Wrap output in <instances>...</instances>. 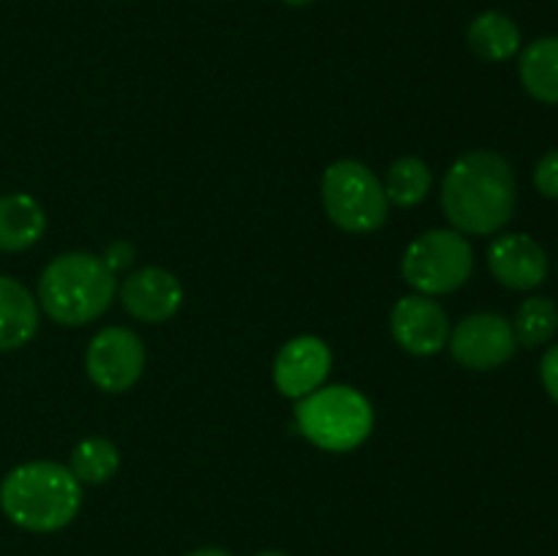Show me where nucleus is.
I'll return each mask as SVG.
<instances>
[{"mask_svg":"<svg viewBox=\"0 0 558 556\" xmlns=\"http://www.w3.org/2000/svg\"><path fill=\"white\" fill-rule=\"evenodd\" d=\"M82 507V483L69 467L54 461H27L11 469L0 483V510L27 532H58Z\"/></svg>","mask_w":558,"mask_h":556,"instance_id":"2","label":"nucleus"},{"mask_svg":"<svg viewBox=\"0 0 558 556\" xmlns=\"http://www.w3.org/2000/svg\"><path fill=\"white\" fill-rule=\"evenodd\" d=\"M534 185L548 200H558V150L545 153L534 167Z\"/></svg>","mask_w":558,"mask_h":556,"instance_id":"20","label":"nucleus"},{"mask_svg":"<svg viewBox=\"0 0 558 556\" xmlns=\"http://www.w3.org/2000/svg\"><path fill=\"white\" fill-rule=\"evenodd\" d=\"M47 229L44 207L31 194L0 196V251H27Z\"/></svg>","mask_w":558,"mask_h":556,"instance_id":"14","label":"nucleus"},{"mask_svg":"<svg viewBox=\"0 0 558 556\" xmlns=\"http://www.w3.org/2000/svg\"><path fill=\"white\" fill-rule=\"evenodd\" d=\"M118 278L90 251H69L44 267L38 278V303L44 314L65 327L98 319L112 305Z\"/></svg>","mask_w":558,"mask_h":556,"instance_id":"3","label":"nucleus"},{"mask_svg":"<svg viewBox=\"0 0 558 556\" xmlns=\"http://www.w3.org/2000/svg\"><path fill=\"white\" fill-rule=\"evenodd\" d=\"M469 49L488 63H501L521 49V27L501 11H485L469 25Z\"/></svg>","mask_w":558,"mask_h":556,"instance_id":"16","label":"nucleus"},{"mask_svg":"<svg viewBox=\"0 0 558 556\" xmlns=\"http://www.w3.org/2000/svg\"><path fill=\"white\" fill-rule=\"evenodd\" d=\"M85 368L104 392H125L145 368V343L129 327H104L85 352Z\"/></svg>","mask_w":558,"mask_h":556,"instance_id":"7","label":"nucleus"},{"mask_svg":"<svg viewBox=\"0 0 558 556\" xmlns=\"http://www.w3.org/2000/svg\"><path fill=\"white\" fill-rule=\"evenodd\" d=\"M518 183L510 161L494 150L458 158L441 183V207L461 234H494L515 213Z\"/></svg>","mask_w":558,"mask_h":556,"instance_id":"1","label":"nucleus"},{"mask_svg":"<svg viewBox=\"0 0 558 556\" xmlns=\"http://www.w3.org/2000/svg\"><path fill=\"white\" fill-rule=\"evenodd\" d=\"M430 183H434V174H430L428 164L417 156H403L387 172L385 194L387 202L398 207H412L428 196Z\"/></svg>","mask_w":558,"mask_h":556,"instance_id":"18","label":"nucleus"},{"mask_svg":"<svg viewBox=\"0 0 558 556\" xmlns=\"http://www.w3.org/2000/svg\"><path fill=\"white\" fill-rule=\"evenodd\" d=\"M452 358L469 371H494L515 354L518 341L512 325L501 314H469L450 330Z\"/></svg>","mask_w":558,"mask_h":556,"instance_id":"8","label":"nucleus"},{"mask_svg":"<svg viewBox=\"0 0 558 556\" xmlns=\"http://www.w3.org/2000/svg\"><path fill=\"white\" fill-rule=\"evenodd\" d=\"M256 556H289V554H281V551H262V554Z\"/></svg>","mask_w":558,"mask_h":556,"instance_id":"25","label":"nucleus"},{"mask_svg":"<svg viewBox=\"0 0 558 556\" xmlns=\"http://www.w3.org/2000/svg\"><path fill=\"white\" fill-rule=\"evenodd\" d=\"M185 556H232V554L223 548H199V551H191V554Z\"/></svg>","mask_w":558,"mask_h":556,"instance_id":"23","label":"nucleus"},{"mask_svg":"<svg viewBox=\"0 0 558 556\" xmlns=\"http://www.w3.org/2000/svg\"><path fill=\"white\" fill-rule=\"evenodd\" d=\"M474 270V251L456 229H434L409 243L401 259L403 281L417 294H447L461 289Z\"/></svg>","mask_w":558,"mask_h":556,"instance_id":"6","label":"nucleus"},{"mask_svg":"<svg viewBox=\"0 0 558 556\" xmlns=\"http://www.w3.org/2000/svg\"><path fill=\"white\" fill-rule=\"evenodd\" d=\"M518 71L529 96L543 104H558V36L529 44L518 60Z\"/></svg>","mask_w":558,"mask_h":556,"instance_id":"15","label":"nucleus"},{"mask_svg":"<svg viewBox=\"0 0 558 556\" xmlns=\"http://www.w3.org/2000/svg\"><path fill=\"white\" fill-rule=\"evenodd\" d=\"M120 303L134 319L158 325L178 314L183 305V287L163 267H142L123 281Z\"/></svg>","mask_w":558,"mask_h":556,"instance_id":"12","label":"nucleus"},{"mask_svg":"<svg viewBox=\"0 0 558 556\" xmlns=\"http://www.w3.org/2000/svg\"><path fill=\"white\" fill-rule=\"evenodd\" d=\"M332 352L322 338L298 336L278 352L276 365H272V382L278 392L287 398H305L325 385L330 374Z\"/></svg>","mask_w":558,"mask_h":556,"instance_id":"10","label":"nucleus"},{"mask_svg":"<svg viewBox=\"0 0 558 556\" xmlns=\"http://www.w3.org/2000/svg\"><path fill=\"white\" fill-rule=\"evenodd\" d=\"M390 330L398 347L417 358L441 352L450 341V319L428 294H407L392 305Z\"/></svg>","mask_w":558,"mask_h":556,"instance_id":"9","label":"nucleus"},{"mask_svg":"<svg viewBox=\"0 0 558 556\" xmlns=\"http://www.w3.org/2000/svg\"><path fill=\"white\" fill-rule=\"evenodd\" d=\"M294 420L311 445L327 452H349L368 439L374 428V409L354 387L330 385L300 398Z\"/></svg>","mask_w":558,"mask_h":556,"instance_id":"4","label":"nucleus"},{"mask_svg":"<svg viewBox=\"0 0 558 556\" xmlns=\"http://www.w3.org/2000/svg\"><path fill=\"white\" fill-rule=\"evenodd\" d=\"M515 341L521 347H543L558 330V305L550 298H529L518 305L515 319L510 322Z\"/></svg>","mask_w":558,"mask_h":556,"instance_id":"19","label":"nucleus"},{"mask_svg":"<svg viewBox=\"0 0 558 556\" xmlns=\"http://www.w3.org/2000/svg\"><path fill=\"white\" fill-rule=\"evenodd\" d=\"M134 256H136L134 243H129V240H114V243H109V249L104 251L101 259H104V265H107L109 270L118 276L120 270H125V267L134 262Z\"/></svg>","mask_w":558,"mask_h":556,"instance_id":"21","label":"nucleus"},{"mask_svg":"<svg viewBox=\"0 0 558 556\" xmlns=\"http://www.w3.org/2000/svg\"><path fill=\"white\" fill-rule=\"evenodd\" d=\"M283 3H287V5H292V9H303V5L314 3V0H283Z\"/></svg>","mask_w":558,"mask_h":556,"instance_id":"24","label":"nucleus"},{"mask_svg":"<svg viewBox=\"0 0 558 556\" xmlns=\"http://www.w3.org/2000/svg\"><path fill=\"white\" fill-rule=\"evenodd\" d=\"M539 376H543V385L548 390V396L554 398L558 407V343L543 354V363H539Z\"/></svg>","mask_w":558,"mask_h":556,"instance_id":"22","label":"nucleus"},{"mask_svg":"<svg viewBox=\"0 0 558 556\" xmlns=\"http://www.w3.org/2000/svg\"><path fill=\"white\" fill-rule=\"evenodd\" d=\"M488 267L499 283L518 292H529V289H537L548 276V254L529 234H499L488 249Z\"/></svg>","mask_w":558,"mask_h":556,"instance_id":"11","label":"nucleus"},{"mask_svg":"<svg viewBox=\"0 0 558 556\" xmlns=\"http://www.w3.org/2000/svg\"><path fill=\"white\" fill-rule=\"evenodd\" d=\"M38 330V303L25 283L0 276V352L33 341Z\"/></svg>","mask_w":558,"mask_h":556,"instance_id":"13","label":"nucleus"},{"mask_svg":"<svg viewBox=\"0 0 558 556\" xmlns=\"http://www.w3.org/2000/svg\"><path fill=\"white\" fill-rule=\"evenodd\" d=\"M71 474L85 485H101L120 469V450L104 436H87L71 452Z\"/></svg>","mask_w":558,"mask_h":556,"instance_id":"17","label":"nucleus"},{"mask_svg":"<svg viewBox=\"0 0 558 556\" xmlns=\"http://www.w3.org/2000/svg\"><path fill=\"white\" fill-rule=\"evenodd\" d=\"M322 205L330 221L343 232H374L387 221L385 183L365 164L343 158L322 174Z\"/></svg>","mask_w":558,"mask_h":556,"instance_id":"5","label":"nucleus"}]
</instances>
